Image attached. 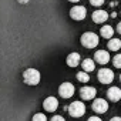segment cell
<instances>
[{"label":"cell","mask_w":121,"mask_h":121,"mask_svg":"<svg viewBox=\"0 0 121 121\" xmlns=\"http://www.w3.org/2000/svg\"><path fill=\"white\" fill-rule=\"evenodd\" d=\"M40 78H41L40 71L36 70V69H27V70H24V73H23V80H24V83L29 84V86H37V84L40 83Z\"/></svg>","instance_id":"cell-1"},{"label":"cell","mask_w":121,"mask_h":121,"mask_svg":"<svg viewBox=\"0 0 121 121\" xmlns=\"http://www.w3.org/2000/svg\"><path fill=\"white\" fill-rule=\"evenodd\" d=\"M80 41L86 48H94V47L98 46V36L95 33H93V31H86L81 36Z\"/></svg>","instance_id":"cell-2"},{"label":"cell","mask_w":121,"mask_h":121,"mask_svg":"<svg viewBox=\"0 0 121 121\" xmlns=\"http://www.w3.org/2000/svg\"><path fill=\"white\" fill-rule=\"evenodd\" d=\"M86 112V105L81 103V101H73L70 105H69V114L74 118H80L83 117Z\"/></svg>","instance_id":"cell-3"},{"label":"cell","mask_w":121,"mask_h":121,"mask_svg":"<svg viewBox=\"0 0 121 121\" xmlns=\"http://www.w3.org/2000/svg\"><path fill=\"white\" fill-rule=\"evenodd\" d=\"M97 78H98V81H100L101 84H110V83H112V80H114V71L110 70V69H101V70L98 71Z\"/></svg>","instance_id":"cell-4"},{"label":"cell","mask_w":121,"mask_h":121,"mask_svg":"<svg viewBox=\"0 0 121 121\" xmlns=\"http://www.w3.org/2000/svg\"><path fill=\"white\" fill-rule=\"evenodd\" d=\"M86 16H87V10H86L84 6H74L70 10V17L74 19V20H77V22L84 20Z\"/></svg>","instance_id":"cell-5"},{"label":"cell","mask_w":121,"mask_h":121,"mask_svg":"<svg viewBox=\"0 0 121 121\" xmlns=\"http://www.w3.org/2000/svg\"><path fill=\"white\" fill-rule=\"evenodd\" d=\"M58 94H60V97H63V98L73 97V94H74V86L71 83H63L61 86L58 87Z\"/></svg>","instance_id":"cell-6"},{"label":"cell","mask_w":121,"mask_h":121,"mask_svg":"<svg viewBox=\"0 0 121 121\" xmlns=\"http://www.w3.org/2000/svg\"><path fill=\"white\" fill-rule=\"evenodd\" d=\"M91 107H93V110H94L95 112L103 114V112H105V111L108 110V103H107L104 98H95V100L93 101Z\"/></svg>","instance_id":"cell-7"},{"label":"cell","mask_w":121,"mask_h":121,"mask_svg":"<svg viewBox=\"0 0 121 121\" xmlns=\"http://www.w3.org/2000/svg\"><path fill=\"white\" fill-rule=\"evenodd\" d=\"M43 107H44L46 111L53 112V111H56L57 107H58V100H57L56 97H47V98L43 101Z\"/></svg>","instance_id":"cell-8"},{"label":"cell","mask_w":121,"mask_h":121,"mask_svg":"<svg viewBox=\"0 0 121 121\" xmlns=\"http://www.w3.org/2000/svg\"><path fill=\"white\" fill-rule=\"evenodd\" d=\"M94 58L98 64H107L110 61V54L105 50H98V51L94 53Z\"/></svg>","instance_id":"cell-9"},{"label":"cell","mask_w":121,"mask_h":121,"mask_svg":"<svg viewBox=\"0 0 121 121\" xmlns=\"http://www.w3.org/2000/svg\"><path fill=\"white\" fill-rule=\"evenodd\" d=\"M95 88L94 87H90V86H87V87H83L81 90H80V95H81V98L83 100H93L94 97H95Z\"/></svg>","instance_id":"cell-10"},{"label":"cell","mask_w":121,"mask_h":121,"mask_svg":"<svg viewBox=\"0 0 121 121\" xmlns=\"http://www.w3.org/2000/svg\"><path fill=\"white\" fill-rule=\"evenodd\" d=\"M93 22L94 23H104V22H107V19H108V13L105 12V10H95L94 13H93Z\"/></svg>","instance_id":"cell-11"},{"label":"cell","mask_w":121,"mask_h":121,"mask_svg":"<svg viewBox=\"0 0 121 121\" xmlns=\"http://www.w3.org/2000/svg\"><path fill=\"white\" fill-rule=\"evenodd\" d=\"M107 97H108L110 101H114L115 103V101H118L121 98V90L118 87H110L107 90Z\"/></svg>","instance_id":"cell-12"},{"label":"cell","mask_w":121,"mask_h":121,"mask_svg":"<svg viewBox=\"0 0 121 121\" xmlns=\"http://www.w3.org/2000/svg\"><path fill=\"white\" fill-rule=\"evenodd\" d=\"M80 54L78 53H70L69 56H67V66L69 67H77L78 64H80Z\"/></svg>","instance_id":"cell-13"},{"label":"cell","mask_w":121,"mask_h":121,"mask_svg":"<svg viewBox=\"0 0 121 121\" xmlns=\"http://www.w3.org/2000/svg\"><path fill=\"white\" fill-rule=\"evenodd\" d=\"M81 67H83V70H84V71H87V73H90V71H94V70H95V64H94L93 60H90V58L83 60Z\"/></svg>","instance_id":"cell-14"},{"label":"cell","mask_w":121,"mask_h":121,"mask_svg":"<svg viewBox=\"0 0 121 121\" xmlns=\"http://www.w3.org/2000/svg\"><path fill=\"white\" fill-rule=\"evenodd\" d=\"M100 34L104 37V39H111L112 36H114V29L111 27V26H103L101 27V30H100Z\"/></svg>","instance_id":"cell-15"},{"label":"cell","mask_w":121,"mask_h":121,"mask_svg":"<svg viewBox=\"0 0 121 121\" xmlns=\"http://www.w3.org/2000/svg\"><path fill=\"white\" fill-rule=\"evenodd\" d=\"M107 47H108L111 51H117V50L121 48V40H118V39H110Z\"/></svg>","instance_id":"cell-16"},{"label":"cell","mask_w":121,"mask_h":121,"mask_svg":"<svg viewBox=\"0 0 121 121\" xmlns=\"http://www.w3.org/2000/svg\"><path fill=\"white\" fill-rule=\"evenodd\" d=\"M77 80L80 83H87V81H90V76L87 71H80V73H77Z\"/></svg>","instance_id":"cell-17"},{"label":"cell","mask_w":121,"mask_h":121,"mask_svg":"<svg viewBox=\"0 0 121 121\" xmlns=\"http://www.w3.org/2000/svg\"><path fill=\"white\" fill-rule=\"evenodd\" d=\"M112 64H114V67L121 69V54H117V56L112 58Z\"/></svg>","instance_id":"cell-18"},{"label":"cell","mask_w":121,"mask_h":121,"mask_svg":"<svg viewBox=\"0 0 121 121\" xmlns=\"http://www.w3.org/2000/svg\"><path fill=\"white\" fill-rule=\"evenodd\" d=\"M31 121H47V117L44 114H41V112H37V114L33 115V120Z\"/></svg>","instance_id":"cell-19"},{"label":"cell","mask_w":121,"mask_h":121,"mask_svg":"<svg viewBox=\"0 0 121 121\" xmlns=\"http://www.w3.org/2000/svg\"><path fill=\"white\" fill-rule=\"evenodd\" d=\"M90 3L94 6V7H100L104 4V0H90Z\"/></svg>","instance_id":"cell-20"},{"label":"cell","mask_w":121,"mask_h":121,"mask_svg":"<svg viewBox=\"0 0 121 121\" xmlns=\"http://www.w3.org/2000/svg\"><path fill=\"white\" fill-rule=\"evenodd\" d=\"M51 121H66L61 115H54L53 118H51Z\"/></svg>","instance_id":"cell-21"},{"label":"cell","mask_w":121,"mask_h":121,"mask_svg":"<svg viewBox=\"0 0 121 121\" xmlns=\"http://www.w3.org/2000/svg\"><path fill=\"white\" fill-rule=\"evenodd\" d=\"M88 121H103L100 117H97V115H94V117H90L88 118Z\"/></svg>","instance_id":"cell-22"},{"label":"cell","mask_w":121,"mask_h":121,"mask_svg":"<svg viewBox=\"0 0 121 121\" xmlns=\"http://www.w3.org/2000/svg\"><path fill=\"white\" fill-rule=\"evenodd\" d=\"M117 31H118V33L121 34V22H120V23L117 24Z\"/></svg>","instance_id":"cell-23"},{"label":"cell","mask_w":121,"mask_h":121,"mask_svg":"<svg viewBox=\"0 0 121 121\" xmlns=\"http://www.w3.org/2000/svg\"><path fill=\"white\" fill-rule=\"evenodd\" d=\"M110 121H121V117H112Z\"/></svg>","instance_id":"cell-24"},{"label":"cell","mask_w":121,"mask_h":121,"mask_svg":"<svg viewBox=\"0 0 121 121\" xmlns=\"http://www.w3.org/2000/svg\"><path fill=\"white\" fill-rule=\"evenodd\" d=\"M30 0H19V3H22V4H26V3H29Z\"/></svg>","instance_id":"cell-25"},{"label":"cell","mask_w":121,"mask_h":121,"mask_svg":"<svg viewBox=\"0 0 121 121\" xmlns=\"http://www.w3.org/2000/svg\"><path fill=\"white\" fill-rule=\"evenodd\" d=\"M69 2H73V3H77V2H80V0H69Z\"/></svg>","instance_id":"cell-26"},{"label":"cell","mask_w":121,"mask_h":121,"mask_svg":"<svg viewBox=\"0 0 121 121\" xmlns=\"http://www.w3.org/2000/svg\"><path fill=\"white\" fill-rule=\"evenodd\" d=\"M120 80H121V74H120Z\"/></svg>","instance_id":"cell-27"}]
</instances>
